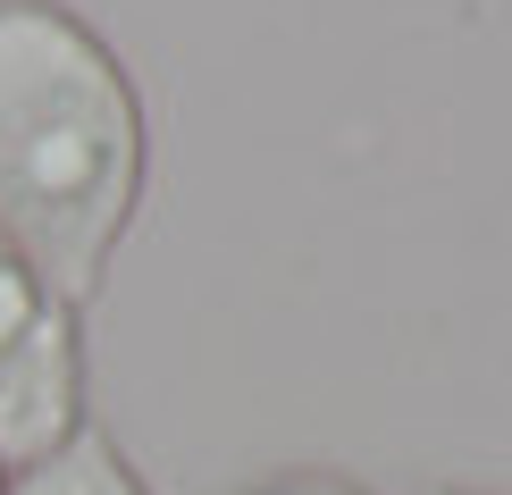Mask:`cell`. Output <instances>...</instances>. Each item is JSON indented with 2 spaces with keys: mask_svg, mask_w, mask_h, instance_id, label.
Returning a JSON list of instances; mask_svg holds the SVG:
<instances>
[{
  "mask_svg": "<svg viewBox=\"0 0 512 495\" xmlns=\"http://www.w3.org/2000/svg\"><path fill=\"white\" fill-rule=\"evenodd\" d=\"M420 495H487V487H420Z\"/></svg>",
  "mask_w": 512,
  "mask_h": 495,
  "instance_id": "cell-5",
  "label": "cell"
},
{
  "mask_svg": "<svg viewBox=\"0 0 512 495\" xmlns=\"http://www.w3.org/2000/svg\"><path fill=\"white\" fill-rule=\"evenodd\" d=\"M93 428L84 412V311L0 244V479L51 462Z\"/></svg>",
  "mask_w": 512,
  "mask_h": 495,
  "instance_id": "cell-2",
  "label": "cell"
},
{
  "mask_svg": "<svg viewBox=\"0 0 512 495\" xmlns=\"http://www.w3.org/2000/svg\"><path fill=\"white\" fill-rule=\"evenodd\" d=\"M236 495H370L361 479H345V470H269V479H252V487H236Z\"/></svg>",
  "mask_w": 512,
  "mask_h": 495,
  "instance_id": "cell-4",
  "label": "cell"
},
{
  "mask_svg": "<svg viewBox=\"0 0 512 495\" xmlns=\"http://www.w3.org/2000/svg\"><path fill=\"white\" fill-rule=\"evenodd\" d=\"M0 495H152V479L135 470V454L110 437V428H76L68 445H59L51 462H34V470H17Z\"/></svg>",
  "mask_w": 512,
  "mask_h": 495,
  "instance_id": "cell-3",
  "label": "cell"
},
{
  "mask_svg": "<svg viewBox=\"0 0 512 495\" xmlns=\"http://www.w3.org/2000/svg\"><path fill=\"white\" fill-rule=\"evenodd\" d=\"M0 487H9V479H0Z\"/></svg>",
  "mask_w": 512,
  "mask_h": 495,
  "instance_id": "cell-6",
  "label": "cell"
},
{
  "mask_svg": "<svg viewBox=\"0 0 512 495\" xmlns=\"http://www.w3.org/2000/svg\"><path fill=\"white\" fill-rule=\"evenodd\" d=\"M143 185L152 118L110 34L68 0H0V244L93 311Z\"/></svg>",
  "mask_w": 512,
  "mask_h": 495,
  "instance_id": "cell-1",
  "label": "cell"
}]
</instances>
